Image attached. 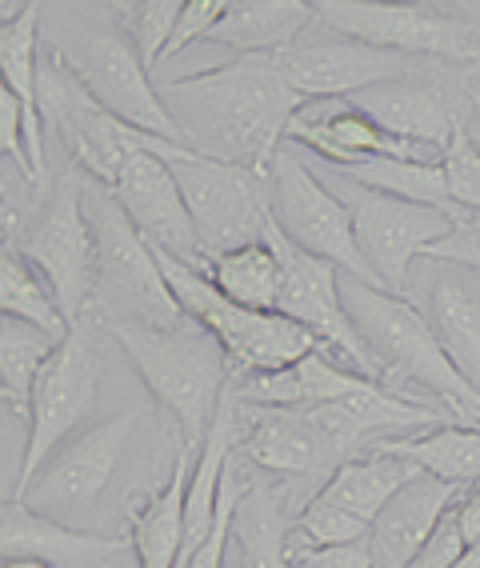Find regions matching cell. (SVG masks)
I'll use <instances>...</instances> for the list:
<instances>
[{
    "label": "cell",
    "instance_id": "obj_1",
    "mask_svg": "<svg viewBox=\"0 0 480 568\" xmlns=\"http://www.w3.org/2000/svg\"><path fill=\"white\" fill-rule=\"evenodd\" d=\"M164 109L196 156L265 169L285 144L300 101L273 57H236L193 77L156 81Z\"/></svg>",
    "mask_w": 480,
    "mask_h": 568
},
{
    "label": "cell",
    "instance_id": "obj_2",
    "mask_svg": "<svg viewBox=\"0 0 480 568\" xmlns=\"http://www.w3.org/2000/svg\"><path fill=\"white\" fill-rule=\"evenodd\" d=\"M41 44L84 84L92 101L129 129L188 149L164 109L156 81L129 41L116 4H44Z\"/></svg>",
    "mask_w": 480,
    "mask_h": 568
},
{
    "label": "cell",
    "instance_id": "obj_3",
    "mask_svg": "<svg viewBox=\"0 0 480 568\" xmlns=\"http://www.w3.org/2000/svg\"><path fill=\"white\" fill-rule=\"evenodd\" d=\"M129 365L144 381V388L168 408V416L181 428L184 448L201 453L216 413L225 405V393L233 385V361L221 348L213 333L184 316L173 328L153 325H104Z\"/></svg>",
    "mask_w": 480,
    "mask_h": 568
},
{
    "label": "cell",
    "instance_id": "obj_4",
    "mask_svg": "<svg viewBox=\"0 0 480 568\" xmlns=\"http://www.w3.org/2000/svg\"><path fill=\"white\" fill-rule=\"evenodd\" d=\"M340 296H345L348 321L368 345L380 373L432 393L440 405H449L452 425L480 428V393L457 373L432 325L409 296L372 288L348 273L340 276Z\"/></svg>",
    "mask_w": 480,
    "mask_h": 568
},
{
    "label": "cell",
    "instance_id": "obj_5",
    "mask_svg": "<svg viewBox=\"0 0 480 568\" xmlns=\"http://www.w3.org/2000/svg\"><path fill=\"white\" fill-rule=\"evenodd\" d=\"M84 213L96 236L92 308L104 313V325H181L184 313L156 264L153 244L136 233V224L116 204V196L104 184H84Z\"/></svg>",
    "mask_w": 480,
    "mask_h": 568
},
{
    "label": "cell",
    "instance_id": "obj_6",
    "mask_svg": "<svg viewBox=\"0 0 480 568\" xmlns=\"http://www.w3.org/2000/svg\"><path fill=\"white\" fill-rule=\"evenodd\" d=\"M156 264H161L164 281L173 288L181 313L196 321L205 333H213L233 361V368H245V376L280 373V368L305 361L308 353L325 348L317 336L300 328L297 321H288V316L233 305L201 268H188L168 253H156Z\"/></svg>",
    "mask_w": 480,
    "mask_h": 568
},
{
    "label": "cell",
    "instance_id": "obj_7",
    "mask_svg": "<svg viewBox=\"0 0 480 568\" xmlns=\"http://www.w3.org/2000/svg\"><path fill=\"white\" fill-rule=\"evenodd\" d=\"M41 116H44V129L57 132L64 153L76 161V169L84 176H92V184H104V189H113L121 181L124 164L133 161L136 153H161L168 161L193 153V149H176V144L156 141L149 132H136L124 121H116L113 112L92 101L89 92H84V84L44 44H41Z\"/></svg>",
    "mask_w": 480,
    "mask_h": 568
},
{
    "label": "cell",
    "instance_id": "obj_8",
    "mask_svg": "<svg viewBox=\"0 0 480 568\" xmlns=\"http://www.w3.org/2000/svg\"><path fill=\"white\" fill-rule=\"evenodd\" d=\"M333 193L345 201L353 216V233H357L360 253L368 268L380 281L385 293L405 296V284L412 276V264L445 244L460 229V216L449 209H432V204H412L389 193H372L365 184L348 181L345 173L333 169Z\"/></svg>",
    "mask_w": 480,
    "mask_h": 568
},
{
    "label": "cell",
    "instance_id": "obj_9",
    "mask_svg": "<svg viewBox=\"0 0 480 568\" xmlns=\"http://www.w3.org/2000/svg\"><path fill=\"white\" fill-rule=\"evenodd\" d=\"M173 176L205 244V256H225L245 244H261L273 224V184L265 169L213 161V156H176Z\"/></svg>",
    "mask_w": 480,
    "mask_h": 568
},
{
    "label": "cell",
    "instance_id": "obj_10",
    "mask_svg": "<svg viewBox=\"0 0 480 568\" xmlns=\"http://www.w3.org/2000/svg\"><path fill=\"white\" fill-rule=\"evenodd\" d=\"M268 184H273V224L288 241L320 261L337 264L340 273L380 288L360 253L345 201L320 181V173L305 156H297V144H280V153L268 164Z\"/></svg>",
    "mask_w": 480,
    "mask_h": 568
},
{
    "label": "cell",
    "instance_id": "obj_11",
    "mask_svg": "<svg viewBox=\"0 0 480 568\" xmlns=\"http://www.w3.org/2000/svg\"><path fill=\"white\" fill-rule=\"evenodd\" d=\"M96 388H101V356L72 328V336L52 353L41 381H37V393H32V408H29V440H24L21 473H17V493L9 500L21 497L24 488L41 477V468L76 433H84L92 425Z\"/></svg>",
    "mask_w": 480,
    "mask_h": 568
},
{
    "label": "cell",
    "instance_id": "obj_12",
    "mask_svg": "<svg viewBox=\"0 0 480 568\" xmlns=\"http://www.w3.org/2000/svg\"><path fill=\"white\" fill-rule=\"evenodd\" d=\"M17 253H24L41 268L61 301V313L76 328L81 313L92 308V296H96V236L84 213V181L76 176L57 181L41 216L17 244Z\"/></svg>",
    "mask_w": 480,
    "mask_h": 568
},
{
    "label": "cell",
    "instance_id": "obj_13",
    "mask_svg": "<svg viewBox=\"0 0 480 568\" xmlns=\"http://www.w3.org/2000/svg\"><path fill=\"white\" fill-rule=\"evenodd\" d=\"M133 413H113L104 420H92L84 433H76L41 468V477L32 480L17 500L49 520L76 525L104 497V488L113 485L116 468L129 453V440H133Z\"/></svg>",
    "mask_w": 480,
    "mask_h": 568
},
{
    "label": "cell",
    "instance_id": "obj_14",
    "mask_svg": "<svg viewBox=\"0 0 480 568\" xmlns=\"http://www.w3.org/2000/svg\"><path fill=\"white\" fill-rule=\"evenodd\" d=\"M273 61L300 101H348L372 84L405 81L412 72V57L360 44L320 21L308 24L285 52H276Z\"/></svg>",
    "mask_w": 480,
    "mask_h": 568
},
{
    "label": "cell",
    "instance_id": "obj_15",
    "mask_svg": "<svg viewBox=\"0 0 480 568\" xmlns=\"http://www.w3.org/2000/svg\"><path fill=\"white\" fill-rule=\"evenodd\" d=\"M265 241L276 248L280 268H285L280 308H276V313L288 316V321H297L300 328H308V333L317 336L325 348L348 356V365L357 368L360 376L385 385V373H380V365L372 361L368 345L360 341V333L353 328V321H348L345 296H340V276L345 273H340L337 264H328V261H320V256L297 248V244L276 229V224H268Z\"/></svg>",
    "mask_w": 480,
    "mask_h": 568
},
{
    "label": "cell",
    "instance_id": "obj_16",
    "mask_svg": "<svg viewBox=\"0 0 480 568\" xmlns=\"http://www.w3.org/2000/svg\"><path fill=\"white\" fill-rule=\"evenodd\" d=\"M317 21L340 37L400 57H452L464 61L472 32L445 4H380V0H317Z\"/></svg>",
    "mask_w": 480,
    "mask_h": 568
},
{
    "label": "cell",
    "instance_id": "obj_17",
    "mask_svg": "<svg viewBox=\"0 0 480 568\" xmlns=\"http://www.w3.org/2000/svg\"><path fill=\"white\" fill-rule=\"evenodd\" d=\"M116 196L129 221L136 224V233L153 244L156 253H168L173 261L188 264L208 273L205 244L196 236V224L188 204L181 196V184L173 176V164L161 153H136L124 164L121 181L109 189Z\"/></svg>",
    "mask_w": 480,
    "mask_h": 568
},
{
    "label": "cell",
    "instance_id": "obj_18",
    "mask_svg": "<svg viewBox=\"0 0 480 568\" xmlns=\"http://www.w3.org/2000/svg\"><path fill=\"white\" fill-rule=\"evenodd\" d=\"M285 141L328 161V169H353V164H365L372 156H400V161L420 164L445 161L440 149L400 141V136L385 132L377 121H368L353 101H305L297 109V116L288 121Z\"/></svg>",
    "mask_w": 480,
    "mask_h": 568
},
{
    "label": "cell",
    "instance_id": "obj_19",
    "mask_svg": "<svg viewBox=\"0 0 480 568\" xmlns=\"http://www.w3.org/2000/svg\"><path fill=\"white\" fill-rule=\"evenodd\" d=\"M412 305L425 313L457 373L480 393V273L464 264L425 256L420 301Z\"/></svg>",
    "mask_w": 480,
    "mask_h": 568
},
{
    "label": "cell",
    "instance_id": "obj_20",
    "mask_svg": "<svg viewBox=\"0 0 480 568\" xmlns=\"http://www.w3.org/2000/svg\"><path fill=\"white\" fill-rule=\"evenodd\" d=\"M129 537H104L89 528L61 525L41 513H32L21 500H4L0 508V552L12 557H37L52 568H116Z\"/></svg>",
    "mask_w": 480,
    "mask_h": 568
},
{
    "label": "cell",
    "instance_id": "obj_21",
    "mask_svg": "<svg viewBox=\"0 0 480 568\" xmlns=\"http://www.w3.org/2000/svg\"><path fill=\"white\" fill-rule=\"evenodd\" d=\"M348 101L357 104L368 121H377L380 129L400 136V141L429 144L440 153H449V144L457 141L460 124H464V116L452 109L445 89L432 81H420V77L372 84V89L357 92Z\"/></svg>",
    "mask_w": 480,
    "mask_h": 568
},
{
    "label": "cell",
    "instance_id": "obj_22",
    "mask_svg": "<svg viewBox=\"0 0 480 568\" xmlns=\"http://www.w3.org/2000/svg\"><path fill=\"white\" fill-rule=\"evenodd\" d=\"M460 493L464 488L445 485L429 473H420L412 485L400 488L368 528V548H372L377 568H409L425 540L437 532L445 513L460 500Z\"/></svg>",
    "mask_w": 480,
    "mask_h": 568
},
{
    "label": "cell",
    "instance_id": "obj_23",
    "mask_svg": "<svg viewBox=\"0 0 480 568\" xmlns=\"http://www.w3.org/2000/svg\"><path fill=\"white\" fill-rule=\"evenodd\" d=\"M248 416H253V425L245 428V440H241L236 453L253 460L261 473L293 480H320V485L337 473V465L328 460L325 445L313 433L305 413H297V408L248 405Z\"/></svg>",
    "mask_w": 480,
    "mask_h": 568
},
{
    "label": "cell",
    "instance_id": "obj_24",
    "mask_svg": "<svg viewBox=\"0 0 480 568\" xmlns=\"http://www.w3.org/2000/svg\"><path fill=\"white\" fill-rule=\"evenodd\" d=\"M368 376H360L357 368L337 365L328 348H317L308 353L297 365L280 368V373H256V376H241V385L233 381L236 396L245 405L256 408H320V405H337V400H348L365 385Z\"/></svg>",
    "mask_w": 480,
    "mask_h": 568
},
{
    "label": "cell",
    "instance_id": "obj_25",
    "mask_svg": "<svg viewBox=\"0 0 480 568\" xmlns=\"http://www.w3.org/2000/svg\"><path fill=\"white\" fill-rule=\"evenodd\" d=\"M317 21V9L305 0H228L225 17L205 37V44L236 57H276L297 41L308 24Z\"/></svg>",
    "mask_w": 480,
    "mask_h": 568
},
{
    "label": "cell",
    "instance_id": "obj_26",
    "mask_svg": "<svg viewBox=\"0 0 480 568\" xmlns=\"http://www.w3.org/2000/svg\"><path fill=\"white\" fill-rule=\"evenodd\" d=\"M193 465L196 453L181 445L168 480L129 508V545H133L136 568H176L184 545V493H188Z\"/></svg>",
    "mask_w": 480,
    "mask_h": 568
},
{
    "label": "cell",
    "instance_id": "obj_27",
    "mask_svg": "<svg viewBox=\"0 0 480 568\" xmlns=\"http://www.w3.org/2000/svg\"><path fill=\"white\" fill-rule=\"evenodd\" d=\"M420 477V468L409 460L392 457V453H380V448H368L360 457L345 460V465L317 488V497L328 505L345 508L357 520H365L372 528V520L380 517V508L397 497L400 488L412 485Z\"/></svg>",
    "mask_w": 480,
    "mask_h": 568
},
{
    "label": "cell",
    "instance_id": "obj_28",
    "mask_svg": "<svg viewBox=\"0 0 480 568\" xmlns=\"http://www.w3.org/2000/svg\"><path fill=\"white\" fill-rule=\"evenodd\" d=\"M288 532H293V525L285 517V493L261 485V480H248L233 520V545L241 557L236 568H293Z\"/></svg>",
    "mask_w": 480,
    "mask_h": 568
},
{
    "label": "cell",
    "instance_id": "obj_29",
    "mask_svg": "<svg viewBox=\"0 0 480 568\" xmlns=\"http://www.w3.org/2000/svg\"><path fill=\"white\" fill-rule=\"evenodd\" d=\"M372 448L409 460L445 485L469 488L480 480V428L469 425H437L420 437H385Z\"/></svg>",
    "mask_w": 480,
    "mask_h": 568
},
{
    "label": "cell",
    "instance_id": "obj_30",
    "mask_svg": "<svg viewBox=\"0 0 480 568\" xmlns=\"http://www.w3.org/2000/svg\"><path fill=\"white\" fill-rule=\"evenodd\" d=\"M208 281L241 308H256V313H276L280 308V284H285V268L280 256L268 241L245 244L225 256L208 261Z\"/></svg>",
    "mask_w": 480,
    "mask_h": 568
},
{
    "label": "cell",
    "instance_id": "obj_31",
    "mask_svg": "<svg viewBox=\"0 0 480 568\" xmlns=\"http://www.w3.org/2000/svg\"><path fill=\"white\" fill-rule=\"evenodd\" d=\"M61 345L64 341H57L44 328L24 325L17 316H0V396H4V405L29 416L37 381Z\"/></svg>",
    "mask_w": 480,
    "mask_h": 568
},
{
    "label": "cell",
    "instance_id": "obj_32",
    "mask_svg": "<svg viewBox=\"0 0 480 568\" xmlns=\"http://www.w3.org/2000/svg\"><path fill=\"white\" fill-rule=\"evenodd\" d=\"M0 316H17L24 325H37L44 333H52L57 341H69L72 336L69 316L61 313V301L52 293V284L12 244L0 253Z\"/></svg>",
    "mask_w": 480,
    "mask_h": 568
},
{
    "label": "cell",
    "instance_id": "obj_33",
    "mask_svg": "<svg viewBox=\"0 0 480 568\" xmlns=\"http://www.w3.org/2000/svg\"><path fill=\"white\" fill-rule=\"evenodd\" d=\"M348 181L365 184L372 193H389L412 204H432V209H449V176H445V161L440 164H420V161H400V156H372L353 169H337Z\"/></svg>",
    "mask_w": 480,
    "mask_h": 568
},
{
    "label": "cell",
    "instance_id": "obj_34",
    "mask_svg": "<svg viewBox=\"0 0 480 568\" xmlns=\"http://www.w3.org/2000/svg\"><path fill=\"white\" fill-rule=\"evenodd\" d=\"M116 9H121L124 32L141 52L144 69L153 72L161 64L164 49H168V41H173L184 0H136V4H116Z\"/></svg>",
    "mask_w": 480,
    "mask_h": 568
},
{
    "label": "cell",
    "instance_id": "obj_35",
    "mask_svg": "<svg viewBox=\"0 0 480 568\" xmlns=\"http://www.w3.org/2000/svg\"><path fill=\"white\" fill-rule=\"evenodd\" d=\"M445 176H449V201L452 209L469 213V224H480V149L469 141V132L460 124L457 141L445 153Z\"/></svg>",
    "mask_w": 480,
    "mask_h": 568
},
{
    "label": "cell",
    "instance_id": "obj_36",
    "mask_svg": "<svg viewBox=\"0 0 480 568\" xmlns=\"http://www.w3.org/2000/svg\"><path fill=\"white\" fill-rule=\"evenodd\" d=\"M228 0H184V12L181 21H176V32L173 41H168V49H164L161 64L164 61H176L181 52H188L193 44H201L208 37V32L216 29V21L225 17Z\"/></svg>",
    "mask_w": 480,
    "mask_h": 568
},
{
    "label": "cell",
    "instance_id": "obj_37",
    "mask_svg": "<svg viewBox=\"0 0 480 568\" xmlns=\"http://www.w3.org/2000/svg\"><path fill=\"white\" fill-rule=\"evenodd\" d=\"M464 548H469V540L460 532L457 505H452L449 513H445V520L437 525V532H432V537L425 540V548L412 557L409 568H457L460 557H464Z\"/></svg>",
    "mask_w": 480,
    "mask_h": 568
},
{
    "label": "cell",
    "instance_id": "obj_38",
    "mask_svg": "<svg viewBox=\"0 0 480 568\" xmlns=\"http://www.w3.org/2000/svg\"><path fill=\"white\" fill-rule=\"evenodd\" d=\"M288 557H293V568H377L368 537L333 548H288Z\"/></svg>",
    "mask_w": 480,
    "mask_h": 568
},
{
    "label": "cell",
    "instance_id": "obj_39",
    "mask_svg": "<svg viewBox=\"0 0 480 568\" xmlns=\"http://www.w3.org/2000/svg\"><path fill=\"white\" fill-rule=\"evenodd\" d=\"M429 261H452V264L472 268V273H480V224H460L449 241L432 248Z\"/></svg>",
    "mask_w": 480,
    "mask_h": 568
},
{
    "label": "cell",
    "instance_id": "obj_40",
    "mask_svg": "<svg viewBox=\"0 0 480 568\" xmlns=\"http://www.w3.org/2000/svg\"><path fill=\"white\" fill-rule=\"evenodd\" d=\"M457 520H460V532H464V540H469V545H472V540H480V480L460 493Z\"/></svg>",
    "mask_w": 480,
    "mask_h": 568
},
{
    "label": "cell",
    "instance_id": "obj_41",
    "mask_svg": "<svg viewBox=\"0 0 480 568\" xmlns=\"http://www.w3.org/2000/svg\"><path fill=\"white\" fill-rule=\"evenodd\" d=\"M464 132H469V141L480 149V104H472V112L464 116Z\"/></svg>",
    "mask_w": 480,
    "mask_h": 568
},
{
    "label": "cell",
    "instance_id": "obj_42",
    "mask_svg": "<svg viewBox=\"0 0 480 568\" xmlns=\"http://www.w3.org/2000/svg\"><path fill=\"white\" fill-rule=\"evenodd\" d=\"M457 568H480V540H472V545L464 548V557H460Z\"/></svg>",
    "mask_w": 480,
    "mask_h": 568
},
{
    "label": "cell",
    "instance_id": "obj_43",
    "mask_svg": "<svg viewBox=\"0 0 480 568\" xmlns=\"http://www.w3.org/2000/svg\"><path fill=\"white\" fill-rule=\"evenodd\" d=\"M4 568H52V565H44V560H37V557H12V560H4Z\"/></svg>",
    "mask_w": 480,
    "mask_h": 568
},
{
    "label": "cell",
    "instance_id": "obj_44",
    "mask_svg": "<svg viewBox=\"0 0 480 568\" xmlns=\"http://www.w3.org/2000/svg\"><path fill=\"white\" fill-rule=\"evenodd\" d=\"M464 61H472V64H480V44H472V49H469V57H464Z\"/></svg>",
    "mask_w": 480,
    "mask_h": 568
}]
</instances>
